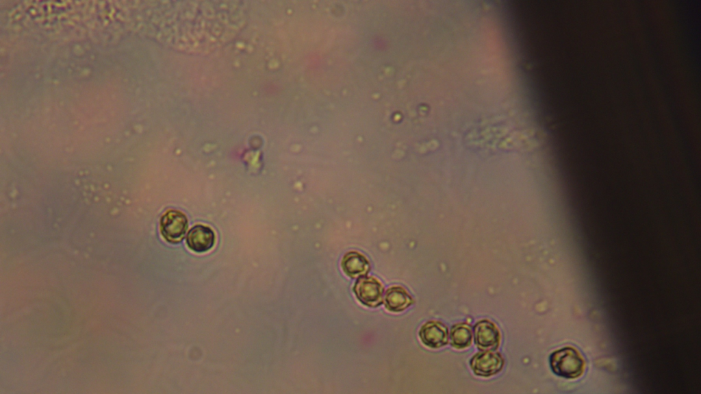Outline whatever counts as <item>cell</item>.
<instances>
[{"label":"cell","mask_w":701,"mask_h":394,"mask_svg":"<svg viewBox=\"0 0 701 394\" xmlns=\"http://www.w3.org/2000/svg\"><path fill=\"white\" fill-rule=\"evenodd\" d=\"M473 338L471 325L466 322L454 324L450 332V345L454 348L461 349L470 347Z\"/></svg>","instance_id":"cell-10"},{"label":"cell","mask_w":701,"mask_h":394,"mask_svg":"<svg viewBox=\"0 0 701 394\" xmlns=\"http://www.w3.org/2000/svg\"><path fill=\"white\" fill-rule=\"evenodd\" d=\"M419 336L422 343L431 348H440L448 343V328L439 321H429L423 324Z\"/></svg>","instance_id":"cell-7"},{"label":"cell","mask_w":701,"mask_h":394,"mask_svg":"<svg viewBox=\"0 0 701 394\" xmlns=\"http://www.w3.org/2000/svg\"><path fill=\"white\" fill-rule=\"evenodd\" d=\"M353 291L359 301L368 307L376 308L383 303V286L372 276L359 278Z\"/></svg>","instance_id":"cell-3"},{"label":"cell","mask_w":701,"mask_h":394,"mask_svg":"<svg viewBox=\"0 0 701 394\" xmlns=\"http://www.w3.org/2000/svg\"><path fill=\"white\" fill-rule=\"evenodd\" d=\"M216 242L214 230L203 224H196L188 232L186 244L192 251L202 254L210 250Z\"/></svg>","instance_id":"cell-6"},{"label":"cell","mask_w":701,"mask_h":394,"mask_svg":"<svg viewBox=\"0 0 701 394\" xmlns=\"http://www.w3.org/2000/svg\"><path fill=\"white\" fill-rule=\"evenodd\" d=\"M474 340L481 350H496L500 345L501 334L497 325L490 320L481 319L473 328Z\"/></svg>","instance_id":"cell-5"},{"label":"cell","mask_w":701,"mask_h":394,"mask_svg":"<svg viewBox=\"0 0 701 394\" xmlns=\"http://www.w3.org/2000/svg\"><path fill=\"white\" fill-rule=\"evenodd\" d=\"M341 266L345 274L353 278L364 276L370 268L366 257L355 251H348L343 256Z\"/></svg>","instance_id":"cell-9"},{"label":"cell","mask_w":701,"mask_h":394,"mask_svg":"<svg viewBox=\"0 0 701 394\" xmlns=\"http://www.w3.org/2000/svg\"><path fill=\"white\" fill-rule=\"evenodd\" d=\"M505 360L495 350H483L474 354L470 361L471 369L475 375L490 377L499 373L503 368Z\"/></svg>","instance_id":"cell-4"},{"label":"cell","mask_w":701,"mask_h":394,"mask_svg":"<svg viewBox=\"0 0 701 394\" xmlns=\"http://www.w3.org/2000/svg\"><path fill=\"white\" fill-rule=\"evenodd\" d=\"M552 371L567 379L577 378L583 375L585 361L580 352L572 347H565L552 352L550 356Z\"/></svg>","instance_id":"cell-1"},{"label":"cell","mask_w":701,"mask_h":394,"mask_svg":"<svg viewBox=\"0 0 701 394\" xmlns=\"http://www.w3.org/2000/svg\"><path fill=\"white\" fill-rule=\"evenodd\" d=\"M188 227V218L177 210H168L161 217L160 233L170 243H177L184 237Z\"/></svg>","instance_id":"cell-2"},{"label":"cell","mask_w":701,"mask_h":394,"mask_svg":"<svg viewBox=\"0 0 701 394\" xmlns=\"http://www.w3.org/2000/svg\"><path fill=\"white\" fill-rule=\"evenodd\" d=\"M414 303V300L407 290L401 286H392L388 288L384 295L385 308L394 312L405 310Z\"/></svg>","instance_id":"cell-8"}]
</instances>
